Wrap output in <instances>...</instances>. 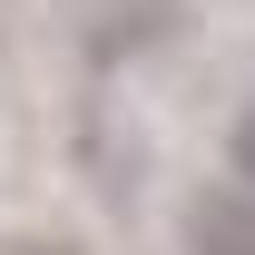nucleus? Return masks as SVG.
<instances>
[{
    "mask_svg": "<svg viewBox=\"0 0 255 255\" xmlns=\"http://www.w3.org/2000/svg\"><path fill=\"white\" fill-rule=\"evenodd\" d=\"M226 157H236V177H255V108L236 118V137H226Z\"/></svg>",
    "mask_w": 255,
    "mask_h": 255,
    "instance_id": "obj_2",
    "label": "nucleus"
},
{
    "mask_svg": "<svg viewBox=\"0 0 255 255\" xmlns=\"http://www.w3.org/2000/svg\"><path fill=\"white\" fill-rule=\"evenodd\" d=\"M187 255H255V177L246 187H206L187 206Z\"/></svg>",
    "mask_w": 255,
    "mask_h": 255,
    "instance_id": "obj_1",
    "label": "nucleus"
}]
</instances>
